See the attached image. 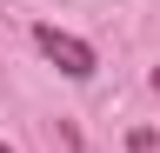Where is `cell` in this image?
<instances>
[{"mask_svg":"<svg viewBox=\"0 0 160 153\" xmlns=\"http://www.w3.org/2000/svg\"><path fill=\"white\" fill-rule=\"evenodd\" d=\"M33 47L47 53V60L67 73V80H87L93 73V47L80 40V33H60V27H33Z\"/></svg>","mask_w":160,"mask_h":153,"instance_id":"cell-1","label":"cell"},{"mask_svg":"<svg viewBox=\"0 0 160 153\" xmlns=\"http://www.w3.org/2000/svg\"><path fill=\"white\" fill-rule=\"evenodd\" d=\"M0 153H13V146H7V140H0Z\"/></svg>","mask_w":160,"mask_h":153,"instance_id":"cell-3","label":"cell"},{"mask_svg":"<svg viewBox=\"0 0 160 153\" xmlns=\"http://www.w3.org/2000/svg\"><path fill=\"white\" fill-rule=\"evenodd\" d=\"M153 93H160V67H153Z\"/></svg>","mask_w":160,"mask_h":153,"instance_id":"cell-2","label":"cell"}]
</instances>
